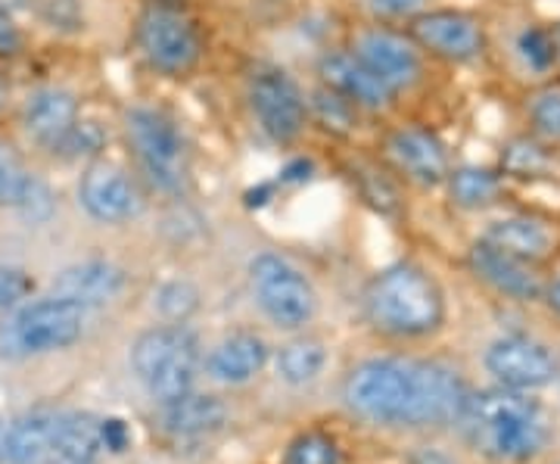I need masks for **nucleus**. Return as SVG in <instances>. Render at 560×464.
I'll return each instance as SVG.
<instances>
[{
  "label": "nucleus",
  "mask_w": 560,
  "mask_h": 464,
  "mask_svg": "<svg viewBox=\"0 0 560 464\" xmlns=\"http://www.w3.org/2000/svg\"><path fill=\"white\" fill-rule=\"evenodd\" d=\"M84 312L88 309L69 303L62 297L16 305L0 322V356L32 359V356L57 352V349L79 344L84 334Z\"/></svg>",
  "instance_id": "5"
},
{
  "label": "nucleus",
  "mask_w": 560,
  "mask_h": 464,
  "mask_svg": "<svg viewBox=\"0 0 560 464\" xmlns=\"http://www.w3.org/2000/svg\"><path fill=\"white\" fill-rule=\"evenodd\" d=\"M470 271L489 283L495 293L508 297V300H521V303H533L545 297V283H541L536 265L517 259L511 253H504L501 246L489 241H477L470 246Z\"/></svg>",
  "instance_id": "15"
},
{
  "label": "nucleus",
  "mask_w": 560,
  "mask_h": 464,
  "mask_svg": "<svg viewBox=\"0 0 560 464\" xmlns=\"http://www.w3.org/2000/svg\"><path fill=\"white\" fill-rule=\"evenodd\" d=\"M352 54L383 81V88L393 97L401 91H411L423 72L420 47L415 44V38L399 28H389V25L361 28L352 40Z\"/></svg>",
  "instance_id": "10"
},
{
  "label": "nucleus",
  "mask_w": 560,
  "mask_h": 464,
  "mask_svg": "<svg viewBox=\"0 0 560 464\" xmlns=\"http://www.w3.org/2000/svg\"><path fill=\"white\" fill-rule=\"evenodd\" d=\"M101 443H103V452L119 455V452H125V449L131 445V430H128V425H125L121 418H103Z\"/></svg>",
  "instance_id": "38"
},
{
  "label": "nucleus",
  "mask_w": 560,
  "mask_h": 464,
  "mask_svg": "<svg viewBox=\"0 0 560 464\" xmlns=\"http://www.w3.org/2000/svg\"><path fill=\"white\" fill-rule=\"evenodd\" d=\"M57 411H35L7 427V462L10 464H47L57 440Z\"/></svg>",
  "instance_id": "22"
},
{
  "label": "nucleus",
  "mask_w": 560,
  "mask_h": 464,
  "mask_svg": "<svg viewBox=\"0 0 560 464\" xmlns=\"http://www.w3.org/2000/svg\"><path fill=\"white\" fill-rule=\"evenodd\" d=\"M482 241L495 243L504 253L517 256V259H526V263H541L555 253V231L548 228L539 219H529V216H511V219H501L495 222Z\"/></svg>",
  "instance_id": "21"
},
{
  "label": "nucleus",
  "mask_w": 560,
  "mask_h": 464,
  "mask_svg": "<svg viewBox=\"0 0 560 464\" xmlns=\"http://www.w3.org/2000/svg\"><path fill=\"white\" fill-rule=\"evenodd\" d=\"M318 76L327 88H334L364 113H381L393 101L383 81L352 50H327L318 60Z\"/></svg>",
  "instance_id": "16"
},
{
  "label": "nucleus",
  "mask_w": 560,
  "mask_h": 464,
  "mask_svg": "<svg viewBox=\"0 0 560 464\" xmlns=\"http://www.w3.org/2000/svg\"><path fill=\"white\" fill-rule=\"evenodd\" d=\"M340 443L330 433L320 430H305L293 443L287 445L283 464H340Z\"/></svg>",
  "instance_id": "29"
},
{
  "label": "nucleus",
  "mask_w": 560,
  "mask_h": 464,
  "mask_svg": "<svg viewBox=\"0 0 560 464\" xmlns=\"http://www.w3.org/2000/svg\"><path fill=\"white\" fill-rule=\"evenodd\" d=\"M125 287V271L113 263H81L66 268L54 281V297H62L81 309H94L116 300Z\"/></svg>",
  "instance_id": "20"
},
{
  "label": "nucleus",
  "mask_w": 560,
  "mask_h": 464,
  "mask_svg": "<svg viewBox=\"0 0 560 464\" xmlns=\"http://www.w3.org/2000/svg\"><path fill=\"white\" fill-rule=\"evenodd\" d=\"M228 421V408L219 396L209 393H184L180 399H172L156 408V425L168 437L178 443H197L212 433H219Z\"/></svg>",
  "instance_id": "17"
},
{
  "label": "nucleus",
  "mask_w": 560,
  "mask_h": 464,
  "mask_svg": "<svg viewBox=\"0 0 560 464\" xmlns=\"http://www.w3.org/2000/svg\"><path fill=\"white\" fill-rule=\"evenodd\" d=\"M153 305L165 322L184 324L200 309V290L190 281H165L162 287H156Z\"/></svg>",
  "instance_id": "30"
},
{
  "label": "nucleus",
  "mask_w": 560,
  "mask_h": 464,
  "mask_svg": "<svg viewBox=\"0 0 560 464\" xmlns=\"http://www.w3.org/2000/svg\"><path fill=\"white\" fill-rule=\"evenodd\" d=\"M455 427L474 452L499 464L536 462L555 437L539 399L499 384L470 393Z\"/></svg>",
  "instance_id": "2"
},
{
  "label": "nucleus",
  "mask_w": 560,
  "mask_h": 464,
  "mask_svg": "<svg viewBox=\"0 0 560 464\" xmlns=\"http://www.w3.org/2000/svg\"><path fill=\"white\" fill-rule=\"evenodd\" d=\"M359 106L352 101H346L342 94H337L334 88H318V91H312V101H308V116L318 121L324 131H330V135H352L355 131V125H359Z\"/></svg>",
  "instance_id": "26"
},
{
  "label": "nucleus",
  "mask_w": 560,
  "mask_h": 464,
  "mask_svg": "<svg viewBox=\"0 0 560 464\" xmlns=\"http://www.w3.org/2000/svg\"><path fill=\"white\" fill-rule=\"evenodd\" d=\"M408 464H458L452 455H445L442 449H433V445H423V449H418L411 459H408Z\"/></svg>",
  "instance_id": "41"
},
{
  "label": "nucleus",
  "mask_w": 560,
  "mask_h": 464,
  "mask_svg": "<svg viewBox=\"0 0 560 464\" xmlns=\"http://www.w3.org/2000/svg\"><path fill=\"white\" fill-rule=\"evenodd\" d=\"M551 169V156L539 138H517L501 153V172L511 178H536Z\"/></svg>",
  "instance_id": "27"
},
{
  "label": "nucleus",
  "mask_w": 560,
  "mask_h": 464,
  "mask_svg": "<svg viewBox=\"0 0 560 464\" xmlns=\"http://www.w3.org/2000/svg\"><path fill=\"white\" fill-rule=\"evenodd\" d=\"M202 349L187 324H160L143 330L131 346V368L156 405L180 399L194 390Z\"/></svg>",
  "instance_id": "4"
},
{
  "label": "nucleus",
  "mask_w": 560,
  "mask_h": 464,
  "mask_svg": "<svg viewBox=\"0 0 560 464\" xmlns=\"http://www.w3.org/2000/svg\"><path fill=\"white\" fill-rule=\"evenodd\" d=\"M448 197L460 209H486L499 200L501 175L480 169V165H460L448 172Z\"/></svg>",
  "instance_id": "25"
},
{
  "label": "nucleus",
  "mask_w": 560,
  "mask_h": 464,
  "mask_svg": "<svg viewBox=\"0 0 560 464\" xmlns=\"http://www.w3.org/2000/svg\"><path fill=\"white\" fill-rule=\"evenodd\" d=\"M383 150H386V160L393 162V169L420 187H436L452 172L445 143L440 141L436 131L423 125H401L396 131H389Z\"/></svg>",
  "instance_id": "14"
},
{
  "label": "nucleus",
  "mask_w": 560,
  "mask_h": 464,
  "mask_svg": "<svg viewBox=\"0 0 560 464\" xmlns=\"http://www.w3.org/2000/svg\"><path fill=\"white\" fill-rule=\"evenodd\" d=\"M555 40H558V54H560V25H558V35H555Z\"/></svg>",
  "instance_id": "45"
},
{
  "label": "nucleus",
  "mask_w": 560,
  "mask_h": 464,
  "mask_svg": "<svg viewBox=\"0 0 560 464\" xmlns=\"http://www.w3.org/2000/svg\"><path fill=\"white\" fill-rule=\"evenodd\" d=\"M408 35L420 50L445 62H474L486 50L482 22L464 10H423L411 20Z\"/></svg>",
  "instance_id": "12"
},
{
  "label": "nucleus",
  "mask_w": 560,
  "mask_h": 464,
  "mask_svg": "<svg viewBox=\"0 0 560 464\" xmlns=\"http://www.w3.org/2000/svg\"><path fill=\"white\" fill-rule=\"evenodd\" d=\"M135 40L140 57L172 79L194 72L202 60V35L197 22L168 0H153L140 13Z\"/></svg>",
  "instance_id": "7"
},
{
  "label": "nucleus",
  "mask_w": 560,
  "mask_h": 464,
  "mask_svg": "<svg viewBox=\"0 0 560 464\" xmlns=\"http://www.w3.org/2000/svg\"><path fill=\"white\" fill-rule=\"evenodd\" d=\"M103 452L101 418L79 415V411H60L57 440L47 464H97Z\"/></svg>",
  "instance_id": "23"
},
{
  "label": "nucleus",
  "mask_w": 560,
  "mask_h": 464,
  "mask_svg": "<svg viewBox=\"0 0 560 464\" xmlns=\"http://www.w3.org/2000/svg\"><path fill=\"white\" fill-rule=\"evenodd\" d=\"M106 143V135L97 121H75V128L69 131V138L62 141L60 153L66 160H81V156H97Z\"/></svg>",
  "instance_id": "34"
},
{
  "label": "nucleus",
  "mask_w": 560,
  "mask_h": 464,
  "mask_svg": "<svg viewBox=\"0 0 560 464\" xmlns=\"http://www.w3.org/2000/svg\"><path fill=\"white\" fill-rule=\"evenodd\" d=\"M324 364H327V349H324L320 340H312V337L290 340L287 346H280L278 359H275L278 378L290 386L312 384L324 371Z\"/></svg>",
  "instance_id": "24"
},
{
  "label": "nucleus",
  "mask_w": 560,
  "mask_h": 464,
  "mask_svg": "<svg viewBox=\"0 0 560 464\" xmlns=\"http://www.w3.org/2000/svg\"><path fill=\"white\" fill-rule=\"evenodd\" d=\"M312 172H315L312 160H305V156H300V160H290L283 169H280L278 184H305L308 178H312Z\"/></svg>",
  "instance_id": "40"
},
{
  "label": "nucleus",
  "mask_w": 560,
  "mask_h": 464,
  "mask_svg": "<svg viewBox=\"0 0 560 464\" xmlns=\"http://www.w3.org/2000/svg\"><path fill=\"white\" fill-rule=\"evenodd\" d=\"M249 109L261 135L275 143L296 141L308 121V101L283 69L265 66L249 79Z\"/></svg>",
  "instance_id": "9"
},
{
  "label": "nucleus",
  "mask_w": 560,
  "mask_h": 464,
  "mask_svg": "<svg viewBox=\"0 0 560 464\" xmlns=\"http://www.w3.org/2000/svg\"><path fill=\"white\" fill-rule=\"evenodd\" d=\"M249 283L265 318L280 330H300L318 312L315 287L287 256L259 253L249 263Z\"/></svg>",
  "instance_id": "8"
},
{
  "label": "nucleus",
  "mask_w": 560,
  "mask_h": 464,
  "mask_svg": "<svg viewBox=\"0 0 560 464\" xmlns=\"http://www.w3.org/2000/svg\"><path fill=\"white\" fill-rule=\"evenodd\" d=\"M35 290V281L13 265H0V309H16Z\"/></svg>",
  "instance_id": "35"
},
{
  "label": "nucleus",
  "mask_w": 560,
  "mask_h": 464,
  "mask_svg": "<svg viewBox=\"0 0 560 464\" xmlns=\"http://www.w3.org/2000/svg\"><path fill=\"white\" fill-rule=\"evenodd\" d=\"M20 212L25 219H32V222H44L50 212H54V194H50V187L35 178L32 187H28V194H25V200H22Z\"/></svg>",
  "instance_id": "36"
},
{
  "label": "nucleus",
  "mask_w": 560,
  "mask_h": 464,
  "mask_svg": "<svg viewBox=\"0 0 560 464\" xmlns=\"http://www.w3.org/2000/svg\"><path fill=\"white\" fill-rule=\"evenodd\" d=\"M355 184H359L361 200L371 209H377L381 216H399L401 200L396 184L389 182V175H383L374 165H359L355 169Z\"/></svg>",
  "instance_id": "28"
},
{
  "label": "nucleus",
  "mask_w": 560,
  "mask_h": 464,
  "mask_svg": "<svg viewBox=\"0 0 560 464\" xmlns=\"http://www.w3.org/2000/svg\"><path fill=\"white\" fill-rule=\"evenodd\" d=\"M470 386L458 368L430 359L383 356L355 364L342 381V403L361 421L399 430L458 425Z\"/></svg>",
  "instance_id": "1"
},
{
  "label": "nucleus",
  "mask_w": 560,
  "mask_h": 464,
  "mask_svg": "<svg viewBox=\"0 0 560 464\" xmlns=\"http://www.w3.org/2000/svg\"><path fill=\"white\" fill-rule=\"evenodd\" d=\"M202 364L215 384L243 386L259 378L261 368L268 364V344L256 330H234L209 349Z\"/></svg>",
  "instance_id": "19"
},
{
  "label": "nucleus",
  "mask_w": 560,
  "mask_h": 464,
  "mask_svg": "<svg viewBox=\"0 0 560 464\" xmlns=\"http://www.w3.org/2000/svg\"><path fill=\"white\" fill-rule=\"evenodd\" d=\"M548 300H551V305L558 309V315H560V278L548 287Z\"/></svg>",
  "instance_id": "43"
},
{
  "label": "nucleus",
  "mask_w": 560,
  "mask_h": 464,
  "mask_svg": "<svg viewBox=\"0 0 560 464\" xmlns=\"http://www.w3.org/2000/svg\"><path fill=\"white\" fill-rule=\"evenodd\" d=\"M271 197H275V184H259V187H253V190L246 194V206H249V209H261Z\"/></svg>",
  "instance_id": "42"
},
{
  "label": "nucleus",
  "mask_w": 560,
  "mask_h": 464,
  "mask_svg": "<svg viewBox=\"0 0 560 464\" xmlns=\"http://www.w3.org/2000/svg\"><path fill=\"white\" fill-rule=\"evenodd\" d=\"M79 202L91 219L103 224H121L143 212V194L138 182L116 162H91L79 182Z\"/></svg>",
  "instance_id": "13"
},
{
  "label": "nucleus",
  "mask_w": 560,
  "mask_h": 464,
  "mask_svg": "<svg viewBox=\"0 0 560 464\" xmlns=\"http://www.w3.org/2000/svg\"><path fill=\"white\" fill-rule=\"evenodd\" d=\"M517 54H521V60L533 69V72H539L545 76L555 62H558V40L551 32H545L539 25H529V28H523L521 38H517Z\"/></svg>",
  "instance_id": "32"
},
{
  "label": "nucleus",
  "mask_w": 560,
  "mask_h": 464,
  "mask_svg": "<svg viewBox=\"0 0 560 464\" xmlns=\"http://www.w3.org/2000/svg\"><path fill=\"white\" fill-rule=\"evenodd\" d=\"M364 318L374 330L399 340L436 334L445 322L442 287L420 265H389L364 287Z\"/></svg>",
  "instance_id": "3"
},
{
  "label": "nucleus",
  "mask_w": 560,
  "mask_h": 464,
  "mask_svg": "<svg viewBox=\"0 0 560 464\" xmlns=\"http://www.w3.org/2000/svg\"><path fill=\"white\" fill-rule=\"evenodd\" d=\"M75 121H79V101L62 88H40L28 94L22 106V125L28 138L50 153H60L62 141L75 128Z\"/></svg>",
  "instance_id": "18"
},
{
  "label": "nucleus",
  "mask_w": 560,
  "mask_h": 464,
  "mask_svg": "<svg viewBox=\"0 0 560 464\" xmlns=\"http://www.w3.org/2000/svg\"><path fill=\"white\" fill-rule=\"evenodd\" d=\"M35 175L22 165L13 147L0 143V209H20Z\"/></svg>",
  "instance_id": "31"
},
{
  "label": "nucleus",
  "mask_w": 560,
  "mask_h": 464,
  "mask_svg": "<svg viewBox=\"0 0 560 464\" xmlns=\"http://www.w3.org/2000/svg\"><path fill=\"white\" fill-rule=\"evenodd\" d=\"M0 101H3V84H0Z\"/></svg>",
  "instance_id": "46"
},
{
  "label": "nucleus",
  "mask_w": 560,
  "mask_h": 464,
  "mask_svg": "<svg viewBox=\"0 0 560 464\" xmlns=\"http://www.w3.org/2000/svg\"><path fill=\"white\" fill-rule=\"evenodd\" d=\"M125 135L143 178L162 194H180L187 184V141L178 121L153 106L125 113Z\"/></svg>",
  "instance_id": "6"
},
{
  "label": "nucleus",
  "mask_w": 560,
  "mask_h": 464,
  "mask_svg": "<svg viewBox=\"0 0 560 464\" xmlns=\"http://www.w3.org/2000/svg\"><path fill=\"white\" fill-rule=\"evenodd\" d=\"M529 125L541 143H560V88H545L529 101Z\"/></svg>",
  "instance_id": "33"
},
{
  "label": "nucleus",
  "mask_w": 560,
  "mask_h": 464,
  "mask_svg": "<svg viewBox=\"0 0 560 464\" xmlns=\"http://www.w3.org/2000/svg\"><path fill=\"white\" fill-rule=\"evenodd\" d=\"M7 427L10 425L0 421V462H7Z\"/></svg>",
  "instance_id": "44"
},
{
  "label": "nucleus",
  "mask_w": 560,
  "mask_h": 464,
  "mask_svg": "<svg viewBox=\"0 0 560 464\" xmlns=\"http://www.w3.org/2000/svg\"><path fill=\"white\" fill-rule=\"evenodd\" d=\"M22 50V32L16 20L7 13V7H0V57H16Z\"/></svg>",
  "instance_id": "39"
},
{
  "label": "nucleus",
  "mask_w": 560,
  "mask_h": 464,
  "mask_svg": "<svg viewBox=\"0 0 560 464\" xmlns=\"http://www.w3.org/2000/svg\"><path fill=\"white\" fill-rule=\"evenodd\" d=\"M423 7L427 0H371V10L383 20H415Z\"/></svg>",
  "instance_id": "37"
},
{
  "label": "nucleus",
  "mask_w": 560,
  "mask_h": 464,
  "mask_svg": "<svg viewBox=\"0 0 560 464\" xmlns=\"http://www.w3.org/2000/svg\"><path fill=\"white\" fill-rule=\"evenodd\" d=\"M486 371L499 386L533 393L558 381L560 364L555 352L536 337L508 334L486 349Z\"/></svg>",
  "instance_id": "11"
}]
</instances>
